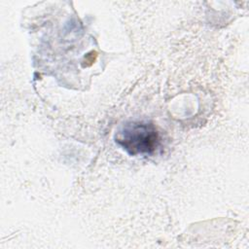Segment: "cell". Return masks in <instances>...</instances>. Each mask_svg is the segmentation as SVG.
I'll return each instance as SVG.
<instances>
[{
  "label": "cell",
  "mask_w": 249,
  "mask_h": 249,
  "mask_svg": "<svg viewBox=\"0 0 249 249\" xmlns=\"http://www.w3.org/2000/svg\"><path fill=\"white\" fill-rule=\"evenodd\" d=\"M116 142L130 156L152 155L160 145V135L152 123L129 122L117 132Z\"/></svg>",
  "instance_id": "obj_1"
}]
</instances>
